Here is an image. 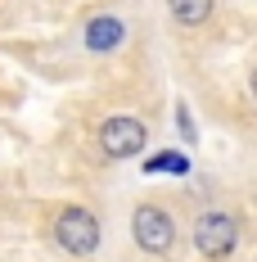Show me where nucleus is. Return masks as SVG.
<instances>
[{"label":"nucleus","instance_id":"7ed1b4c3","mask_svg":"<svg viewBox=\"0 0 257 262\" xmlns=\"http://www.w3.org/2000/svg\"><path fill=\"white\" fill-rule=\"evenodd\" d=\"M54 239L68 249V253H95L100 249V222H95V212L86 208H63L59 212V222H54Z\"/></svg>","mask_w":257,"mask_h":262},{"label":"nucleus","instance_id":"423d86ee","mask_svg":"<svg viewBox=\"0 0 257 262\" xmlns=\"http://www.w3.org/2000/svg\"><path fill=\"white\" fill-rule=\"evenodd\" d=\"M118 41H122V23L118 18H95L90 32H86V46L90 50H113Z\"/></svg>","mask_w":257,"mask_h":262},{"label":"nucleus","instance_id":"6e6552de","mask_svg":"<svg viewBox=\"0 0 257 262\" xmlns=\"http://www.w3.org/2000/svg\"><path fill=\"white\" fill-rule=\"evenodd\" d=\"M253 95H257V73H253Z\"/></svg>","mask_w":257,"mask_h":262},{"label":"nucleus","instance_id":"f03ea898","mask_svg":"<svg viewBox=\"0 0 257 262\" xmlns=\"http://www.w3.org/2000/svg\"><path fill=\"white\" fill-rule=\"evenodd\" d=\"M194 244H199V253L212 262L230 258L235 244H239V222H235L230 212H203L199 222H194Z\"/></svg>","mask_w":257,"mask_h":262},{"label":"nucleus","instance_id":"f257e3e1","mask_svg":"<svg viewBox=\"0 0 257 262\" xmlns=\"http://www.w3.org/2000/svg\"><path fill=\"white\" fill-rule=\"evenodd\" d=\"M131 231H135V244L145 253H167L176 244V222H172V212L158 208V204H140L131 212Z\"/></svg>","mask_w":257,"mask_h":262},{"label":"nucleus","instance_id":"39448f33","mask_svg":"<svg viewBox=\"0 0 257 262\" xmlns=\"http://www.w3.org/2000/svg\"><path fill=\"white\" fill-rule=\"evenodd\" d=\"M167 9L180 27H199L212 18V0H167Z\"/></svg>","mask_w":257,"mask_h":262},{"label":"nucleus","instance_id":"0eeeda50","mask_svg":"<svg viewBox=\"0 0 257 262\" xmlns=\"http://www.w3.org/2000/svg\"><path fill=\"white\" fill-rule=\"evenodd\" d=\"M145 172H190V158L185 154H158L145 163Z\"/></svg>","mask_w":257,"mask_h":262},{"label":"nucleus","instance_id":"20e7f679","mask_svg":"<svg viewBox=\"0 0 257 262\" xmlns=\"http://www.w3.org/2000/svg\"><path fill=\"white\" fill-rule=\"evenodd\" d=\"M100 149L108 158H131L145 149V122L140 118H131V113H118V118H108L100 127Z\"/></svg>","mask_w":257,"mask_h":262}]
</instances>
